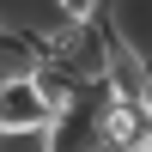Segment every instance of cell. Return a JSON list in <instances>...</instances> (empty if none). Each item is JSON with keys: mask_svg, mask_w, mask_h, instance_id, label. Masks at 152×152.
<instances>
[{"mask_svg": "<svg viewBox=\"0 0 152 152\" xmlns=\"http://www.w3.org/2000/svg\"><path fill=\"white\" fill-rule=\"evenodd\" d=\"M140 116H146V128H152V73H146V85H140Z\"/></svg>", "mask_w": 152, "mask_h": 152, "instance_id": "3", "label": "cell"}, {"mask_svg": "<svg viewBox=\"0 0 152 152\" xmlns=\"http://www.w3.org/2000/svg\"><path fill=\"white\" fill-rule=\"evenodd\" d=\"M49 12H55L61 24H97L104 0H49Z\"/></svg>", "mask_w": 152, "mask_h": 152, "instance_id": "2", "label": "cell"}, {"mask_svg": "<svg viewBox=\"0 0 152 152\" xmlns=\"http://www.w3.org/2000/svg\"><path fill=\"white\" fill-rule=\"evenodd\" d=\"M49 128V104L37 97L31 73H12L0 79V140H37Z\"/></svg>", "mask_w": 152, "mask_h": 152, "instance_id": "1", "label": "cell"}]
</instances>
